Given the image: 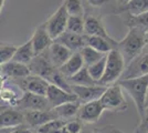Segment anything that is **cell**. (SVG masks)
Listing matches in <instances>:
<instances>
[{
  "label": "cell",
  "instance_id": "obj_34",
  "mask_svg": "<svg viewBox=\"0 0 148 133\" xmlns=\"http://www.w3.org/2000/svg\"><path fill=\"white\" fill-rule=\"evenodd\" d=\"M64 127L68 133H81L82 130L84 129L83 122H81L79 119L76 120H69L65 122Z\"/></svg>",
  "mask_w": 148,
  "mask_h": 133
},
{
  "label": "cell",
  "instance_id": "obj_2",
  "mask_svg": "<svg viewBox=\"0 0 148 133\" xmlns=\"http://www.w3.org/2000/svg\"><path fill=\"white\" fill-rule=\"evenodd\" d=\"M117 83L123 89V91H126L133 99L138 115L140 118L145 110V99H146L148 89V74L136 76V78L122 79V80H118Z\"/></svg>",
  "mask_w": 148,
  "mask_h": 133
},
{
  "label": "cell",
  "instance_id": "obj_33",
  "mask_svg": "<svg viewBox=\"0 0 148 133\" xmlns=\"http://www.w3.org/2000/svg\"><path fill=\"white\" fill-rule=\"evenodd\" d=\"M86 2L91 7L96 9H106L108 8V6H111V8L114 10V13L118 14V6L116 0H86Z\"/></svg>",
  "mask_w": 148,
  "mask_h": 133
},
{
  "label": "cell",
  "instance_id": "obj_13",
  "mask_svg": "<svg viewBox=\"0 0 148 133\" xmlns=\"http://www.w3.org/2000/svg\"><path fill=\"white\" fill-rule=\"evenodd\" d=\"M146 74H148V52L147 53L142 52L125 68L119 80L146 76Z\"/></svg>",
  "mask_w": 148,
  "mask_h": 133
},
{
  "label": "cell",
  "instance_id": "obj_26",
  "mask_svg": "<svg viewBox=\"0 0 148 133\" xmlns=\"http://www.w3.org/2000/svg\"><path fill=\"white\" fill-rule=\"evenodd\" d=\"M148 11V0H130L124 7L122 13L137 16Z\"/></svg>",
  "mask_w": 148,
  "mask_h": 133
},
{
  "label": "cell",
  "instance_id": "obj_23",
  "mask_svg": "<svg viewBox=\"0 0 148 133\" xmlns=\"http://www.w3.org/2000/svg\"><path fill=\"white\" fill-rule=\"evenodd\" d=\"M80 105L81 102L79 101L68 102V103H64V104H61V105L56 107L53 110L56 111V113L59 119H62V120L64 121H69L72 120V118L77 115Z\"/></svg>",
  "mask_w": 148,
  "mask_h": 133
},
{
  "label": "cell",
  "instance_id": "obj_36",
  "mask_svg": "<svg viewBox=\"0 0 148 133\" xmlns=\"http://www.w3.org/2000/svg\"><path fill=\"white\" fill-rule=\"evenodd\" d=\"M95 131L97 133H126L113 124H108V125H104V127H99V129H95Z\"/></svg>",
  "mask_w": 148,
  "mask_h": 133
},
{
  "label": "cell",
  "instance_id": "obj_16",
  "mask_svg": "<svg viewBox=\"0 0 148 133\" xmlns=\"http://www.w3.org/2000/svg\"><path fill=\"white\" fill-rule=\"evenodd\" d=\"M53 41L64 45L65 48H68L69 50L72 51V52H80L81 49L86 45L84 34L73 33V32L70 31H64Z\"/></svg>",
  "mask_w": 148,
  "mask_h": 133
},
{
  "label": "cell",
  "instance_id": "obj_30",
  "mask_svg": "<svg viewBox=\"0 0 148 133\" xmlns=\"http://www.w3.org/2000/svg\"><path fill=\"white\" fill-rule=\"evenodd\" d=\"M63 5L69 16H84L83 0H64Z\"/></svg>",
  "mask_w": 148,
  "mask_h": 133
},
{
  "label": "cell",
  "instance_id": "obj_42",
  "mask_svg": "<svg viewBox=\"0 0 148 133\" xmlns=\"http://www.w3.org/2000/svg\"><path fill=\"white\" fill-rule=\"evenodd\" d=\"M5 1H6V0H0V11L2 10V8L5 6Z\"/></svg>",
  "mask_w": 148,
  "mask_h": 133
},
{
  "label": "cell",
  "instance_id": "obj_8",
  "mask_svg": "<svg viewBox=\"0 0 148 133\" xmlns=\"http://www.w3.org/2000/svg\"><path fill=\"white\" fill-rule=\"evenodd\" d=\"M104 112V108L99 100H93L85 103H81L79 112H77V119L86 124L96 123L102 116Z\"/></svg>",
  "mask_w": 148,
  "mask_h": 133
},
{
  "label": "cell",
  "instance_id": "obj_22",
  "mask_svg": "<svg viewBox=\"0 0 148 133\" xmlns=\"http://www.w3.org/2000/svg\"><path fill=\"white\" fill-rule=\"evenodd\" d=\"M34 57H36V54H34V51H33V48H32V43L29 40L22 45L17 47L11 60L22 64H29L31 62V60Z\"/></svg>",
  "mask_w": 148,
  "mask_h": 133
},
{
  "label": "cell",
  "instance_id": "obj_19",
  "mask_svg": "<svg viewBox=\"0 0 148 133\" xmlns=\"http://www.w3.org/2000/svg\"><path fill=\"white\" fill-rule=\"evenodd\" d=\"M85 36V43L87 47H91L94 50L99 51L103 54L108 53L113 49H116L117 41L114 39H105L97 36Z\"/></svg>",
  "mask_w": 148,
  "mask_h": 133
},
{
  "label": "cell",
  "instance_id": "obj_12",
  "mask_svg": "<svg viewBox=\"0 0 148 133\" xmlns=\"http://www.w3.org/2000/svg\"><path fill=\"white\" fill-rule=\"evenodd\" d=\"M25 124H27L30 129H39L49 121L58 119L56 111L53 109L45 110V111H25L23 112Z\"/></svg>",
  "mask_w": 148,
  "mask_h": 133
},
{
  "label": "cell",
  "instance_id": "obj_9",
  "mask_svg": "<svg viewBox=\"0 0 148 133\" xmlns=\"http://www.w3.org/2000/svg\"><path fill=\"white\" fill-rule=\"evenodd\" d=\"M107 87L101 84L93 85H71V91L76 95L81 103H85L93 100H99Z\"/></svg>",
  "mask_w": 148,
  "mask_h": 133
},
{
  "label": "cell",
  "instance_id": "obj_6",
  "mask_svg": "<svg viewBox=\"0 0 148 133\" xmlns=\"http://www.w3.org/2000/svg\"><path fill=\"white\" fill-rule=\"evenodd\" d=\"M17 108L21 112L25 111H45L52 109L45 95H39L30 92H23L22 96L16 103Z\"/></svg>",
  "mask_w": 148,
  "mask_h": 133
},
{
  "label": "cell",
  "instance_id": "obj_27",
  "mask_svg": "<svg viewBox=\"0 0 148 133\" xmlns=\"http://www.w3.org/2000/svg\"><path fill=\"white\" fill-rule=\"evenodd\" d=\"M80 54L82 59H83V62H84V65L85 67H88V65H91V64L95 63V62H97L101 58L105 56L103 53H101L99 51L94 50L93 48L91 47H83L82 49L80 50Z\"/></svg>",
  "mask_w": 148,
  "mask_h": 133
},
{
  "label": "cell",
  "instance_id": "obj_1",
  "mask_svg": "<svg viewBox=\"0 0 148 133\" xmlns=\"http://www.w3.org/2000/svg\"><path fill=\"white\" fill-rule=\"evenodd\" d=\"M128 29L130 30L127 34L121 41H117V47H116V49L123 57L126 67L137 56L142 53L145 47V38H144L145 32H143L137 28H128Z\"/></svg>",
  "mask_w": 148,
  "mask_h": 133
},
{
  "label": "cell",
  "instance_id": "obj_4",
  "mask_svg": "<svg viewBox=\"0 0 148 133\" xmlns=\"http://www.w3.org/2000/svg\"><path fill=\"white\" fill-rule=\"evenodd\" d=\"M104 111L123 112L128 108V103L124 96V91L117 82L108 85L102 96L99 98Z\"/></svg>",
  "mask_w": 148,
  "mask_h": 133
},
{
  "label": "cell",
  "instance_id": "obj_35",
  "mask_svg": "<svg viewBox=\"0 0 148 133\" xmlns=\"http://www.w3.org/2000/svg\"><path fill=\"white\" fill-rule=\"evenodd\" d=\"M135 133H148V107H146L144 110V113L140 116V122Z\"/></svg>",
  "mask_w": 148,
  "mask_h": 133
},
{
  "label": "cell",
  "instance_id": "obj_11",
  "mask_svg": "<svg viewBox=\"0 0 148 133\" xmlns=\"http://www.w3.org/2000/svg\"><path fill=\"white\" fill-rule=\"evenodd\" d=\"M14 81H17L19 83L20 88L23 89L25 92H30V93H34V94L39 95H45L48 87L50 84L42 76H36L32 73L30 76L23 78V79L14 80Z\"/></svg>",
  "mask_w": 148,
  "mask_h": 133
},
{
  "label": "cell",
  "instance_id": "obj_7",
  "mask_svg": "<svg viewBox=\"0 0 148 133\" xmlns=\"http://www.w3.org/2000/svg\"><path fill=\"white\" fill-rule=\"evenodd\" d=\"M28 67H29L30 72L32 74L42 76L47 81L50 76L53 74V72L58 69L51 62L49 54H48V50L43 51L40 54H37L31 60V62L28 64Z\"/></svg>",
  "mask_w": 148,
  "mask_h": 133
},
{
  "label": "cell",
  "instance_id": "obj_41",
  "mask_svg": "<svg viewBox=\"0 0 148 133\" xmlns=\"http://www.w3.org/2000/svg\"><path fill=\"white\" fill-rule=\"evenodd\" d=\"M144 38H145V45H148V31L145 32V36H144Z\"/></svg>",
  "mask_w": 148,
  "mask_h": 133
},
{
  "label": "cell",
  "instance_id": "obj_40",
  "mask_svg": "<svg viewBox=\"0 0 148 133\" xmlns=\"http://www.w3.org/2000/svg\"><path fill=\"white\" fill-rule=\"evenodd\" d=\"M81 133H97V132H96L95 130H84V129H83Z\"/></svg>",
  "mask_w": 148,
  "mask_h": 133
},
{
  "label": "cell",
  "instance_id": "obj_14",
  "mask_svg": "<svg viewBox=\"0 0 148 133\" xmlns=\"http://www.w3.org/2000/svg\"><path fill=\"white\" fill-rule=\"evenodd\" d=\"M84 34L97 36L105 39H113L106 31L102 17L95 14L84 16Z\"/></svg>",
  "mask_w": 148,
  "mask_h": 133
},
{
  "label": "cell",
  "instance_id": "obj_32",
  "mask_svg": "<svg viewBox=\"0 0 148 133\" xmlns=\"http://www.w3.org/2000/svg\"><path fill=\"white\" fill-rule=\"evenodd\" d=\"M65 122L66 121L62 120V119H54V120H51L49 121L48 123H45L43 124L42 127H40L38 129V132L40 133H53L58 131L59 129H61V127H64V124H65Z\"/></svg>",
  "mask_w": 148,
  "mask_h": 133
},
{
  "label": "cell",
  "instance_id": "obj_3",
  "mask_svg": "<svg viewBox=\"0 0 148 133\" xmlns=\"http://www.w3.org/2000/svg\"><path fill=\"white\" fill-rule=\"evenodd\" d=\"M126 68L124 59L117 49H113L106 53V63L105 71L102 79L99 81V84L108 87L116 83L121 79L124 70Z\"/></svg>",
  "mask_w": 148,
  "mask_h": 133
},
{
  "label": "cell",
  "instance_id": "obj_29",
  "mask_svg": "<svg viewBox=\"0 0 148 133\" xmlns=\"http://www.w3.org/2000/svg\"><path fill=\"white\" fill-rule=\"evenodd\" d=\"M65 31L84 34V16H69Z\"/></svg>",
  "mask_w": 148,
  "mask_h": 133
},
{
  "label": "cell",
  "instance_id": "obj_37",
  "mask_svg": "<svg viewBox=\"0 0 148 133\" xmlns=\"http://www.w3.org/2000/svg\"><path fill=\"white\" fill-rule=\"evenodd\" d=\"M31 131H32V130H31L30 127L23 123V124H21V125H19V127H12L11 131L9 133H30Z\"/></svg>",
  "mask_w": 148,
  "mask_h": 133
},
{
  "label": "cell",
  "instance_id": "obj_24",
  "mask_svg": "<svg viewBox=\"0 0 148 133\" xmlns=\"http://www.w3.org/2000/svg\"><path fill=\"white\" fill-rule=\"evenodd\" d=\"M125 25L128 28H137L143 32L148 31V11L140 13L137 16H130L126 14V18L124 19Z\"/></svg>",
  "mask_w": 148,
  "mask_h": 133
},
{
  "label": "cell",
  "instance_id": "obj_31",
  "mask_svg": "<svg viewBox=\"0 0 148 133\" xmlns=\"http://www.w3.org/2000/svg\"><path fill=\"white\" fill-rule=\"evenodd\" d=\"M16 49L17 47L11 43H0V65L9 62L12 59Z\"/></svg>",
  "mask_w": 148,
  "mask_h": 133
},
{
  "label": "cell",
  "instance_id": "obj_28",
  "mask_svg": "<svg viewBox=\"0 0 148 133\" xmlns=\"http://www.w3.org/2000/svg\"><path fill=\"white\" fill-rule=\"evenodd\" d=\"M105 63H106V54L101 58L97 62H95V63L86 67L90 76H91V78H92L95 82L99 83V81L102 79V76L104 74Z\"/></svg>",
  "mask_w": 148,
  "mask_h": 133
},
{
  "label": "cell",
  "instance_id": "obj_18",
  "mask_svg": "<svg viewBox=\"0 0 148 133\" xmlns=\"http://www.w3.org/2000/svg\"><path fill=\"white\" fill-rule=\"evenodd\" d=\"M25 123L23 112L20 110H13V109H6L3 111H0V129L5 127H19Z\"/></svg>",
  "mask_w": 148,
  "mask_h": 133
},
{
  "label": "cell",
  "instance_id": "obj_44",
  "mask_svg": "<svg viewBox=\"0 0 148 133\" xmlns=\"http://www.w3.org/2000/svg\"><path fill=\"white\" fill-rule=\"evenodd\" d=\"M30 133H40V132H38V131H31Z\"/></svg>",
  "mask_w": 148,
  "mask_h": 133
},
{
  "label": "cell",
  "instance_id": "obj_43",
  "mask_svg": "<svg viewBox=\"0 0 148 133\" xmlns=\"http://www.w3.org/2000/svg\"><path fill=\"white\" fill-rule=\"evenodd\" d=\"M148 107V89H147V93H146V99H145V108Z\"/></svg>",
  "mask_w": 148,
  "mask_h": 133
},
{
  "label": "cell",
  "instance_id": "obj_20",
  "mask_svg": "<svg viewBox=\"0 0 148 133\" xmlns=\"http://www.w3.org/2000/svg\"><path fill=\"white\" fill-rule=\"evenodd\" d=\"M72 51H70L68 48H65L64 45L58 43V42H52V44L48 49V54L51 60V62L56 68H60L62 64L64 63L69 58L72 56Z\"/></svg>",
  "mask_w": 148,
  "mask_h": 133
},
{
  "label": "cell",
  "instance_id": "obj_15",
  "mask_svg": "<svg viewBox=\"0 0 148 133\" xmlns=\"http://www.w3.org/2000/svg\"><path fill=\"white\" fill-rule=\"evenodd\" d=\"M31 43H32V48L34 51V54H40L43 51L48 50L49 47L52 44L53 40L50 37V34L48 33L44 23L40 25L38 28H36V30L33 32L32 37L30 39Z\"/></svg>",
  "mask_w": 148,
  "mask_h": 133
},
{
  "label": "cell",
  "instance_id": "obj_39",
  "mask_svg": "<svg viewBox=\"0 0 148 133\" xmlns=\"http://www.w3.org/2000/svg\"><path fill=\"white\" fill-rule=\"evenodd\" d=\"M11 131V129L9 127H5V129H0V133H9Z\"/></svg>",
  "mask_w": 148,
  "mask_h": 133
},
{
  "label": "cell",
  "instance_id": "obj_10",
  "mask_svg": "<svg viewBox=\"0 0 148 133\" xmlns=\"http://www.w3.org/2000/svg\"><path fill=\"white\" fill-rule=\"evenodd\" d=\"M45 98L52 109L56 108L61 104H64V103H68V102L79 101L76 95L73 92L65 91L54 84H49L47 93H45Z\"/></svg>",
  "mask_w": 148,
  "mask_h": 133
},
{
  "label": "cell",
  "instance_id": "obj_21",
  "mask_svg": "<svg viewBox=\"0 0 148 133\" xmlns=\"http://www.w3.org/2000/svg\"><path fill=\"white\" fill-rule=\"evenodd\" d=\"M83 67H84V62L80 52H73L72 56L59 68V71L65 79H68L70 76H74L76 72H79Z\"/></svg>",
  "mask_w": 148,
  "mask_h": 133
},
{
  "label": "cell",
  "instance_id": "obj_17",
  "mask_svg": "<svg viewBox=\"0 0 148 133\" xmlns=\"http://www.w3.org/2000/svg\"><path fill=\"white\" fill-rule=\"evenodd\" d=\"M0 73L11 80H20L31 74L30 69L27 64L19 63L12 60L0 65Z\"/></svg>",
  "mask_w": 148,
  "mask_h": 133
},
{
  "label": "cell",
  "instance_id": "obj_25",
  "mask_svg": "<svg viewBox=\"0 0 148 133\" xmlns=\"http://www.w3.org/2000/svg\"><path fill=\"white\" fill-rule=\"evenodd\" d=\"M66 80H68L70 85H93V84H99L91 78L85 65L79 72H76L74 76L68 78Z\"/></svg>",
  "mask_w": 148,
  "mask_h": 133
},
{
  "label": "cell",
  "instance_id": "obj_5",
  "mask_svg": "<svg viewBox=\"0 0 148 133\" xmlns=\"http://www.w3.org/2000/svg\"><path fill=\"white\" fill-rule=\"evenodd\" d=\"M68 18L69 13L64 5L62 3L61 6L58 8L56 12L52 16H50L49 19L44 22V27H45L48 33L50 34V37L52 38V40L58 38L61 33L65 31Z\"/></svg>",
  "mask_w": 148,
  "mask_h": 133
},
{
  "label": "cell",
  "instance_id": "obj_38",
  "mask_svg": "<svg viewBox=\"0 0 148 133\" xmlns=\"http://www.w3.org/2000/svg\"><path fill=\"white\" fill-rule=\"evenodd\" d=\"M117 1V6H118V14L119 13H122V11H123L124 7H125V5L130 1V0H116Z\"/></svg>",
  "mask_w": 148,
  "mask_h": 133
}]
</instances>
